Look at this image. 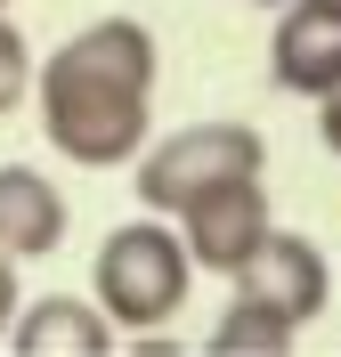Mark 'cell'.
<instances>
[{
	"mask_svg": "<svg viewBox=\"0 0 341 357\" xmlns=\"http://www.w3.org/2000/svg\"><path fill=\"white\" fill-rule=\"evenodd\" d=\"M49 146L82 171H122L155 130V33L138 17H98L33 66Z\"/></svg>",
	"mask_w": 341,
	"mask_h": 357,
	"instance_id": "cell-1",
	"label": "cell"
},
{
	"mask_svg": "<svg viewBox=\"0 0 341 357\" xmlns=\"http://www.w3.org/2000/svg\"><path fill=\"white\" fill-rule=\"evenodd\" d=\"M24 89H33V57H24V33L0 17V114H17Z\"/></svg>",
	"mask_w": 341,
	"mask_h": 357,
	"instance_id": "cell-10",
	"label": "cell"
},
{
	"mask_svg": "<svg viewBox=\"0 0 341 357\" xmlns=\"http://www.w3.org/2000/svg\"><path fill=\"white\" fill-rule=\"evenodd\" d=\"M0 17H8V0H0Z\"/></svg>",
	"mask_w": 341,
	"mask_h": 357,
	"instance_id": "cell-14",
	"label": "cell"
},
{
	"mask_svg": "<svg viewBox=\"0 0 341 357\" xmlns=\"http://www.w3.org/2000/svg\"><path fill=\"white\" fill-rule=\"evenodd\" d=\"M66 195H57V178H41L33 162H0V252L8 260H49V252L66 244Z\"/></svg>",
	"mask_w": 341,
	"mask_h": 357,
	"instance_id": "cell-7",
	"label": "cell"
},
{
	"mask_svg": "<svg viewBox=\"0 0 341 357\" xmlns=\"http://www.w3.org/2000/svg\"><path fill=\"white\" fill-rule=\"evenodd\" d=\"M268 73L293 98H333L341 89V8L293 0L276 17V33H268Z\"/></svg>",
	"mask_w": 341,
	"mask_h": 357,
	"instance_id": "cell-6",
	"label": "cell"
},
{
	"mask_svg": "<svg viewBox=\"0 0 341 357\" xmlns=\"http://www.w3.org/2000/svg\"><path fill=\"white\" fill-rule=\"evenodd\" d=\"M301 341V325H285L276 309H260V301H227V317L211 325V349H227V357H285Z\"/></svg>",
	"mask_w": 341,
	"mask_h": 357,
	"instance_id": "cell-9",
	"label": "cell"
},
{
	"mask_svg": "<svg viewBox=\"0 0 341 357\" xmlns=\"http://www.w3.org/2000/svg\"><path fill=\"white\" fill-rule=\"evenodd\" d=\"M138 203L146 211H179V203H195L204 187H220V178H236V171H268V138L252 130V122H187V130H171V138H155V146H138Z\"/></svg>",
	"mask_w": 341,
	"mask_h": 357,
	"instance_id": "cell-3",
	"label": "cell"
},
{
	"mask_svg": "<svg viewBox=\"0 0 341 357\" xmlns=\"http://www.w3.org/2000/svg\"><path fill=\"white\" fill-rule=\"evenodd\" d=\"M8 349H24V357H106L114 349V325H106L98 301H82V292H41V301L17 309Z\"/></svg>",
	"mask_w": 341,
	"mask_h": 357,
	"instance_id": "cell-8",
	"label": "cell"
},
{
	"mask_svg": "<svg viewBox=\"0 0 341 357\" xmlns=\"http://www.w3.org/2000/svg\"><path fill=\"white\" fill-rule=\"evenodd\" d=\"M187 284H195V260H187L179 220H162V211L122 220L90 260V301L122 333H162L187 309Z\"/></svg>",
	"mask_w": 341,
	"mask_h": 357,
	"instance_id": "cell-2",
	"label": "cell"
},
{
	"mask_svg": "<svg viewBox=\"0 0 341 357\" xmlns=\"http://www.w3.org/2000/svg\"><path fill=\"white\" fill-rule=\"evenodd\" d=\"M317 106H325V114H317V130H325V146H333V155H341V89H333V98H317Z\"/></svg>",
	"mask_w": 341,
	"mask_h": 357,
	"instance_id": "cell-12",
	"label": "cell"
},
{
	"mask_svg": "<svg viewBox=\"0 0 341 357\" xmlns=\"http://www.w3.org/2000/svg\"><path fill=\"white\" fill-rule=\"evenodd\" d=\"M236 292L260 301V309H276L285 325H317L333 309V260L309 236H293V227H268L252 244V260L236 268Z\"/></svg>",
	"mask_w": 341,
	"mask_h": 357,
	"instance_id": "cell-5",
	"label": "cell"
},
{
	"mask_svg": "<svg viewBox=\"0 0 341 357\" xmlns=\"http://www.w3.org/2000/svg\"><path fill=\"white\" fill-rule=\"evenodd\" d=\"M317 8H341V0H317Z\"/></svg>",
	"mask_w": 341,
	"mask_h": 357,
	"instance_id": "cell-13",
	"label": "cell"
},
{
	"mask_svg": "<svg viewBox=\"0 0 341 357\" xmlns=\"http://www.w3.org/2000/svg\"><path fill=\"white\" fill-rule=\"evenodd\" d=\"M171 220H179L187 260H195V268H211V276H236V268L252 260V244L276 227V211H268V187H260V171H236V178H220V187H204L195 203H179Z\"/></svg>",
	"mask_w": 341,
	"mask_h": 357,
	"instance_id": "cell-4",
	"label": "cell"
},
{
	"mask_svg": "<svg viewBox=\"0 0 341 357\" xmlns=\"http://www.w3.org/2000/svg\"><path fill=\"white\" fill-rule=\"evenodd\" d=\"M17 309H24V284H17V260L0 252V341H8V325H17Z\"/></svg>",
	"mask_w": 341,
	"mask_h": 357,
	"instance_id": "cell-11",
	"label": "cell"
}]
</instances>
